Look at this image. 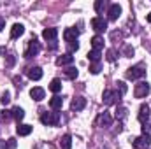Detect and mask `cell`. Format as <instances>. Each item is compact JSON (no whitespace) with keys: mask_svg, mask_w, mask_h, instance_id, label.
Returning <instances> with one entry per match:
<instances>
[{"mask_svg":"<svg viewBox=\"0 0 151 149\" xmlns=\"http://www.w3.org/2000/svg\"><path fill=\"white\" fill-rule=\"evenodd\" d=\"M14 148H16V139L0 140V149H14Z\"/></svg>","mask_w":151,"mask_h":149,"instance_id":"d4e9b609","label":"cell"},{"mask_svg":"<svg viewBox=\"0 0 151 149\" xmlns=\"http://www.w3.org/2000/svg\"><path fill=\"white\" fill-rule=\"evenodd\" d=\"M142 133H146V135H151V121H148L146 125H142Z\"/></svg>","mask_w":151,"mask_h":149,"instance_id":"74e56055","label":"cell"},{"mask_svg":"<svg viewBox=\"0 0 151 149\" xmlns=\"http://www.w3.org/2000/svg\"><path fill=\"white\" fill-rule=\"evenodd\" d=\"M119 14H121V5L119 4H109V7H107V19L116 21L119 18Z\"/></svg>","mask_w":151,"mask_h":149,"instance_id":"30bf717a","label":"cell"},{"mask_svg":"<svg viewBox=\"0 0 151 149\" xmlns=\"http://www.w3.org/2000/svg\"><path fill=\"white\" fill-rule=\"evenodd\" d=\"M72 148V137L70 135H63L60 139V149H70Z\"/></svg>","mask_w":151,"mask_h":149,"instance_id":"603a6c76","label":"cell"},{"mask_svg":"<svg viewBox=\"0 0 151 149\" xmlns=\"http://www.w3.org/2000/svg\"><path fill=\"white\" fill-rule=\"evenodd\" d=\"M16 133H18L19 137H27V135H30V133H32V126H30V125L18 123V126H16Z\"/></svg>","mask_w":151,"mask_h":149,"instance_id":"e0dca14e","label":"cell"},{"mask_svg":"<svg viewBox=\"0 0 151 149\" xmlns=\"http://www.w3.org/2000/svg\"><path fill=\"white\" fill-rule=\"evenodd\" d=\"M121 37H123V35H121V32H113V34H111V39H113V40H116V39H118V40H121Z\"/></svg>","mask_w":151,"mask_h":149,"instance_id":"f35d334b","label":"cell"},{"mask_svg":"<svg viewBox=\"0 0 151 149\" xmlns=\"http://www.w3.org/2000/svg\"><path fill=\"white\" fill-rule=\"evenodd\" d=\"M100 70H102V65H100V62H99V63H90V72H91V74L97 75Z\"/></svg>","mask_w":151,"mask_h":149,"instance_id":"4dcf8cb0","label":"cell"},{"mask_svg":"<svg viewBox=\"0 0 151 149\" xmlns=\"http://www.w3.org/2000/svg\"><path fill=\"white\" fill-rule=\"evenodd\" d=\"M72 63H74V56L70 53H65V54L56 58V65L58 67H65V65H72Z\"/></svg>","mask_w":151,"mask_h":149,"instance_id":"4fadbf2b","label":"cell"},{"mask_svg":"<svg viewBox=\"0 0 151 149\" xmlns=\"http://www.w3.org/2000/svg\"><path fill=\"white\" fill-rule=\"evenodd\" d=\"M4 28H5V18H4V16H0V32H2Z\"/></svg>","mask_w":151,"mask_h":149,"instance_id":"ab89813d","label":"cell"},{"mask_svg":"<svg viewBox=\"0 0 151 149\" xmlns=\"http://www.w3.org/2000/svg\"><path fill=\"white\" fill-rule=\"evenodd\" d=\"M0 102H2L4 105H7V104L11 102V93H9V91H4L2 97H0Z\"/></svg>","mask_w":151,"mask_h":149,"instance_id":"d6a6232c","label":"cell"},{"mask_svg":"<svg viewBox=\"0 0 151 149\" xmlns=\"http://www.w3.org/2000/svg\"><path fill=\"white\" fill-rule=\"evenodd\" d=\"M91 47L97 49V51H102V47H104V37L95 35V37L91 39Z\"/></svg>","mask_w":151,"mask_h":149,"instance_id":"7402d4cb","label":"cell"},{"mask_svg":"<svg viewBox=\"0 0 151 149\" xmlns=\"http://www.w3.org/2000/svg\"><path fill=\"white\" fill-rule=\"evenodd\" d=\"M40 53V42H39L35 37H32L28 40V46L25 49V58H34Z\"/></svg>","mask_w":151,"mask_h":149,"instance_id":"5b68a950","label":"cell"},{"mask_svg":"<svg viewBox=\"0 0 151 149\" xmlns=\"http://www.w3.org/2000/svg\"><path fill=\"white\" fill-rule=\"evenodd\" d=\"M151 91V86L148 81H139L137 84H135V88H134V95H135V98H146L148 95H150Z\"/></svg>","mask_w":151,"mask_h":149,"instance_id":"277c9868","label":"cell"},{"mask_svg":"<svg viewBox=\"0 0 151 149\" xmlns=\"http://www.w3.org/2000/svg\"><path fill=\"white\" fill-rule=\"evenodd\" d=\"M11 117H12V112H11V111H7V109L0 111V121H2V123H7Z\"/></svg>","mask_w":151,"mask_h":149,"instance_id":"f1b7e54d","label":"cell"},{"mask_svg":"<svg viewBox=\"0 0 151 149\" xmlns=\"http://www.w3.org/2000/svg\"><path fill=\"white\" fill-rule=\"evenodd\" d=\"M49 90L56 95V93H60L62 91V81L60 79H53L51 82H49Z\"/></svg>","mask_w":151,"mask_h":149,"instance_id":"cb8c5ba5","label":"cell"},{"mask_svg":"<svg viewBox=\"0 0 151 149\" xmlns=\"http://www.w3.org/2000/svg\"><path fill=\"white\" fill-rule=\"evenodd\" d=\"M5 53V47H0V54H4Z\"/></svg>","mask_w":151,"mask_h":149,"instance_id":"60d3db41","label":"cell"},{"mask_svg":"<svg viewBox=\"0 0 151 149\" xmlns=\"http://www.w3.org/2000/svg\"><path fill=\"white\" fill-rule=\"evenodd\" d=\"M106 58H107L109 62H114V60H116V49H109V51H107V56H106Z\"/></svg>","mask_w":151,"mask_h":149,"instance_id":"8d00e7d4","label":"cell"},{"mask_svg":"<svg viewBox=\"0 0 151 149\" xmlns=\"http://www.w3.org/2000/svg\"><path fill=\"white\" fill-rule=\"evenodd\" d=\"M125 75H127V79H130V81H137V79H141V77L146 75V65H144V63H137V65L130 67Z\"/></svg>","mask_w":151,"mask_h":149,"instance_id":"6da1fadb","label":"cell"},{"mask_svg":"<svg viewBox=\"0 0 151 149\" xmlns=\"http://www.w3.org/2000/svg\"><path fill=\"white\" fill-rule=\"evenodd\" d=\"M150 116H151V109L148 104H142L141 107H139V114H137V119L142 123V125H146L148 121H150Z\"/></svg>","mask_w":151,"mask_h":149,"instance_id":"9c48e42d","label":"cell"},{"mask_svg":"<svg viewBox=\"0 0 151 149\" xmlns=\"http://www.w3.org/2000/svg\"><path fill=\"white\" fill-rule=\"evenodd\" d=\"M77 37H79V30H77L76 27H70V28H67V30L63 32V39H65V42H67V44L77 40Z\"/></svg>","mask_w":151,"mask_h":149,"instance_id":"8fae6325","label":"cell"},{"mask_svg":"<svg viewBox=\"0 0 151 149\" xmlns=\"http://www.w3.org/2000/svg\"><path fill=\"white\" fill-rule=\"evenodd\" d=\"M86 107V98H83V97H76V98H72V102H70V109L74 112H79L83 111Z\"/></svg>","mask_w":151,"mask_h":149,"instance_id":"7c38bea8","label":"cell"},{"mask_svg":"<svg viewBox=\"0 0 151 149\" xmlns=\"http://www.w3.org/2000/svg\"><path fill=\"white\" fill-rule=\"evenodd\" d=\"M40 123L44 126H56L60 123V112H56V111L42 112L40 114Z\"/></svg>","mask_w":151,"mask_h":149,"instance_id":"7a4b0ae2","label":"cell"},{"mask_svg":"<svg viewBox=\"0 0 151 149\" xmlns=\"http://www.w3.org/2000/svg\"><path fill=\"white\" fill-rule=\"evenodd\" d=\"M35 149H55V146L49 144V142H39L37 146H35Z\"/></svg>","mask_w":151,"mask_h":149,"instance_id":"e575fe53","label":"cell"},{"mask_svg":"<svg viewBox=\"0 0 151 149\" xmlns=\"http://www.w3.org/2000/svg\"><path fill=\"white\" fill-rule=\"evenodd\" d=\"M116 91H118V93L123 97V95L127 93V84H125L123 81H118V82H116Z\"/></svg>","mask_w":151,"mask_h":149,"instance_id":"f546056e","label":"cell"},{"mask_svg":"<svg viewBox=\"0 0 151 149\" xmlns=\"http://www.w3.org/2000/svg\"><path fill=\"white\" fill-rule=\"evenodd\" d=\"M30 97H32L35 102H40V100H44V97H46V91H44L42 88L35 86V88H32V90H30Z\"/></svg>","mask_w":151,"mask_h":149,"instance_id":"9a60e30c","label":"cell"},{"mask_svg":"<svg viewBox=\"0 0 151 149\" xmlns=\"http://www.w3.org/2000/svg\"><path fill=\"white\" fill-rule=\"evenodd\" d=\"M63 74H65V77H69V79H76L79 72H77V69H76V67H69V69H65V72H63Z\"/></svg>","mask_w":151,"mask_h":149,"instance_id":"83f0119b","label":"cell"},{"mask_svg":"<svg viewBox=\"0 0 151 149\" xmlns=\"http://www.w3.org/2000/svg\"><path fill=\"white\" fill-rule=\"evenodd\" d=\"M67 46H69V51H70V54H72L74 51H77V49H79V44H77V40H74V42H69Z\"/></svg>","mask_w":151,"mask_h":149,"instance_id":"d590c367","label":"cell"},{"mask_svg":"<svg viewBox=\"0 0 151 149\" xmlns=\"http://www.w3.org/2000/svg\"><path fill=\"white\" fill-rule=\"evenodd\" d=\"M56 35H58V30L56 28H44V32H42V39L47 40V42H55L56 40Z\"/></svg>","mask_w":151,"mask_h":149,"instance_id":"5bb4252c","label":"cell"},{"mask_svg":"<svg viewBox=\"0 0 151 149\" xmlns=\"http://www.w3.org/2000/svg\"><path fill=\"white\" fill-rule=\"evenodd\" d=\"M123 54H125L127 58L134 56V47H132V46H125V47H123Z\"/></svg>","mask_w":151,"mask_h":149,"instance_id":"836d02e7","label":"cell"},{"mask_svg":"<svg viewBox=\"0 0 151 149\" xmlns=\"http://www.w3.org/2000/svg\"><path fill=\"white\" fill-rule=\"evenodd\" d=\"M91 28L97 32V35L104 34V32L107 30V19H106L104 16H95V18L91 19Z\"/></svg>","mask_w":151,"mask_h":149,"instance_id":"8992f818","label":"cell"},{"mask_svg":"<svg viewBox=\"0 0 151 149\" xmlns=\"http://www.w3.org/2000/svg\"><path fill=\"white\" fill-rule=\"evenodd\" d=\"M121 100V95L116 91V90H106L102 93V102L104 105H113V104H119Z\"/></svg>","mask_w":151,"mask_h":149,"instance_id":"3957f363","label":"cell"},{"mask_svg":"<svg viewBox=\"0 0 151 149\" xmlns=\"http://www.w3.org/2000/svg\"><path fill=\"white\" fill-rule=\"evenodd\" d=\"M23 34H25V27L21 23L12 25V28H11V39H19Z\"/></svg>","mask_w":151,"mask_h":149,"instance_id":"2e32d148","label":"cell"},{"mask_svg":"<svg viewBox=\"0 0 151 149\" xmlns=\"http://www.w3.org/2000/svg\"><path fill=\"white\" fill-rule=\"evenodd\" d=\"M148 21H150V23H151V12H150V14H148Z\"/></svg>","mask_w":151,"mask_h":149,"instance_id":"b9f144b4","label":"cell"},{"mask_svg":"<svg viewBox=\"0 0 151 149\" xmlns=\"http://www.w3.org/2000/svg\"><path fill=\"white\" fill-rule=\"evenodd\" d=\"M127 112H128V111H127V107H123V105H118V107H116V111H114V117H116V119L121 123V121L127 117Z\"/></svg>","mask_w":151,"mask_h":149,"instance_id":"ffe728a7","label":"cell"},{"mask_svg":"<svg viewBox=\"0 0 151 149\" xmlns=\"http://www.w3.org/2000/svg\"><path fill=\"white\" fill-rule=\"evenodd\" d=\"M11 112H12V117H14V119H16L18 123H19V121H21V119L25 117V111H23L21 107H14V109H12Z\"/></svg>","mask_w":151,"mask_h":149,"instance_id":"484cf974","label":"cell"},{"mask_svg":"<svg viewBox=\"0 0 151 149\" xmlns=\"http://www.w3.org/2000/svg\"><path fill=\"white\" fill-rule=\"evenodd\" d=\"M113 125V116H111V112L104 111L99 114V117H97V126H100V128H109Z\"/></svg>","mask_w":151,"mask_h":149,"instance_id":"ba28073f","label":"cell"},{"mask_svg":"<svg viewBox=\"0 0 151 149\" xmlns=\"http://www.w3.org/2000/svg\"><path fill=\"white\" fill-rule=\"evenodd\" d=\"M100 58H102V53L97 51V49H91V51L88 53V60H90V63H99Z\"/></svg>","mask_w":151,"mask_h":149,"instance_id":"44dd1931","label":"cell"},{"mask_svg":"<svg viewBox=\"0 0 151 149\" xmlns=\"http://www.w3.org/2000/svg\"><path fill=\"white\" fill-rule=\"evenodd\" d=\"M106 7H109V4H107L106 0H97V2H95V11H97L99 14H100Z\"/></svg>","mask_w":151,"mask_h":149,"instance_id":"4316f807","label":"cell"},{"mask_svg":"<svg viewBox=\"0 0 151 149\" xmlns=\"http://www.w3.org/2000/svg\"><path fill=\"white\" fill-rule=\"evenodd\" d=\"M27 74H28V77H30L32 81H39V79L42 77V69H40V67H30Z\"/></svg>","mask_w":151,"mask_h":149,"instance_id":"ac0fdd59","label":"cell"},{"mask_svg":"<svg viewBox=\"0 0 151 149\" xmlns=\"http://www.w3.org/2000/svg\"><path fill=\"white\" fill-rule=\"evenodd\" d=\"M150 144H151V135H146V133H141L139 137H135L132 140L134 149H146Z\"/></svg>","mask_w":151,"mask_h":149,"instance_id":"52a82bcc","label":"cell"},{"mask_svg":"<svg viewBox=\"0 0 151 149\" xmlns=\"http://www.w3.org/2000/svg\"><path fill=\"white\" fill-rule=\"evenodd\" d=\"M49 105H51L53 111H58V109H62V105H63V98H62L60 95H55V97L49 100Z\"/></svg>","mask_w":151,"mask_h":149,"instance_id":"d6986e66","label":"cell"},{"mask_svg":"<svg viewBox=\"0 0 151 149\" xmlns=\"http://www.w3.org/2000/svg\"><path fill=\"white\" fill-rule=\"evenodd\" d=\"M14 63H16V56L11 53V54H7V58H5V67H14Z\"/></svg>","mask_w":151,"mask_h":149,"instance_id":"1f68e13d","label":"cell"}]
</instances>
